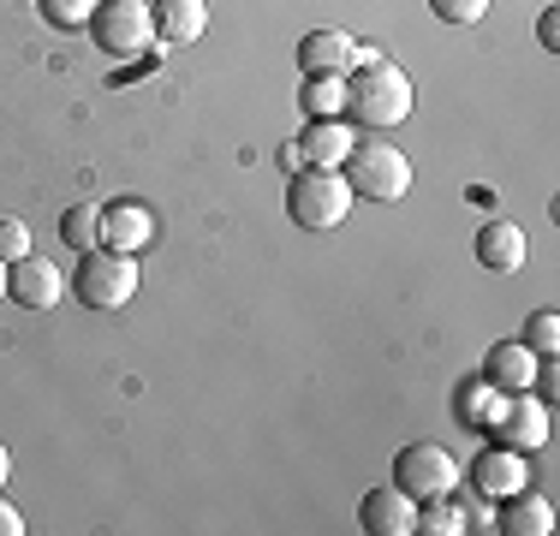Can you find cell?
<instances>
[{"instance_id":"7a4b0ae2","label":"cell","mask_w":560,"mask_h":536,"mask_svg":"<svg viewBox=\"0 0 560 536\" xmlns=\"http://www.w3.org/2000/svg\"><path fill=\"white\" fill-rule=\"evenodd\" d=\"M352 209V185L340 167H299V179L287 185V214L304 233H335Z\"/></svg>"},{"instance_id":"5bb4252c","label":"cell","mask_w":560,"mask_h":536,"mask_svg":"<svg viewBox=\"0 0 560 536\" xmlns=\"http://www.w3.org/2000/svg\"><path fill=\"white\" fill-rule=\"evenodd\" d=\"M150 238H155V214L143 203H108L102 209V245L108 250H131V257H138Z\"/></svg>"},{"instance_id":"cb8c5ba5","label":"cell","mask_w":560,"mask_h":536,"mask_svg":"<svg viewBox=\"0 0 560 536\" xmlns=\"http://www.w3.org/2000/svg\"><path fill=\"white\" fill-rule=\"evenodd\" d=\"M430 12L447 19V24H477L489 12V0H430Z\"/></svg>"},{"instance_id":"6da1fadb","label":"cell","mask_w":560,"mask_h":536,"mask_svg":"<svg viewBox=\"0 0 560 536\" xmlns=\"http://www.w3.org/2000/svg\"><path fill=\"white\" fill-rule=\"evenodd\" d=\"M346 114L370 131H394L399 119H411V78L399 72L388 54L358 60L352 78H346Z\"/></svg>"},{"instance_id":"d4e9b609","label":"cell","mask_w":560,"mask_h":536,"mask_svg":"<svg viewBox=\"0 0 560 536\" xmlns=\"http://www.w3.org/2000/svg\"><path fill=\"white\" fill-rule=\"evenodd\" d=\"M537 43H542V48H560V12H555V7L537 19Z\"/></svg>"},{"instance_id":"83f0119b","label":"cell","mask_w":560,"mask_h":536,"mask_svg":"<svg viewBox=\"0 0 560 536\" xmlns=\"http://www.w3.org/2000/svg\"><path fill=\"white\" fill-rule=\"evenodd\" d=\"M0 299H7V263H0Z\"/></svg>"},{"instance_id":"ac0fdd59","label":"cell","mask_w":560,"mask_h":536,"mask_svg":"<svg viewBox=\"0 0 560 536\" xmlns=\"http://www.w3.org/2000/svg\"><path fill=\"white\" fill-rule=\"evenodd\" d=\"M299 107H304L311 119H340V114H346V78H340V72H304Z\"/></svg>"},{"instance_id":"484cf974","label":"cell","mask_w":560,"mask_h":536,"mask_svg":"<svg viewBox=\"0 0 560 536\" xmlns=\"http://www.w3.org/2000/svg\"><path fill=\"white\" fill-rule=\"evenodd\" d=\"M0 536H24V518H19V513H12V506H7V501H0Z\"/></svg>"},{"instance_id":"603a6c76","label":"cell","mask_w":560,"mask_h":536,"mask_svg":"<svg viewBox=\"0 0 560 536\" xmlns=\"http://www.w3.org/2000/svg\"><path fill=\"white\" fill-rule=\"evenodd\" d=\"M19 257H31V226L0 214V263H19Z\"/></svg>"},{"instance_id":"30bf717a","label":"cell","mask_w":560,"mask_h":536,"mask_svg":"<svg viewBox=\"0 0 560 536\" xmlns=\"http://www.w3.org/2000/svg\"><path fill=\"white\" fill-rule=\"evenodd\" d=\"M495 441L501 447H518V453L542 447V441H549V411L530 394H506L501 411H495Z\"/></svg>"},{"instance_id":"5b68a950","label":"cell","mask_w":560,"mask_h":536,"mask_svg":"<svg viewBox=\"0 0 560 536\" xmlns=\"http://www.w3.org/2000/svg\"><path fill=\"white\" fill-rule=\"evenodd\" d=\"M72 287H78V299H84L90 311H119V304H131V292L143 287V280H138V257H131V250L96 245V250H84Z\"/></svg>"},{"instance_id":"d6986e66","label":"cell","mask_w":560,"mask_h":536,"mask_svg":"<svg viewBox=\"0 0 560 536\" xmlns=\"http://www.w3.org/2000/svg\"><path fill=\"white\" fill-rule=\"evenodd\" d=\"M60 238L78 250V257H84V250H96L102 245V209L96 203H72V209L60 214Z\"/></svg>"},{"instance_id":"7402d4cb","label":"cell","mask_w":560,"mask_h":536,"mask_svg":"<svg viewBox=\"0 0 560 536\" xmlns=\"http://www.w3.org/2000/svg\"><path fill=\"white\" fill-rule=\"evenodd\" d=\"M48 24L55 31H90V12H96V0H43Z\"/></svg>"},{"instance_id":"8fae6325","label":"cell","mask_w":560,"mask_h":536,"mask_svg":"<svg viewBox=\"0 0 560 536\" xmlns=\"http://www.w3.org/2000/svg\"><path fill=\"white\" fill-rule=\"evenodd\" d=\"M537 352H530L525 340H495L483 358V382L495 387V394H530L537 387Z\"/></svg>"},{"instance_id":"4316f807","label":"cell","mask_w":560,"mask_h":536,"mask_svg":"<svg viewBox=\"0 0 560 536\" xmlns=\"http://www.w3.org/2000/svg\"><path fill=\"white\" fill-rule=\"evenodd\" d=\"M7 477H12V453L0 447V489H7Z\"/></svg>"},{"instance_id":"ffe728a7","label":"cell","mask_w":560,"mask_h":536,"mask_svg":"<svg viewBox=\"0 0 560 536\" xmlns=\"http://www.w3.org/2000/svg\"><path fill=\"white\" fill-rule=\"evenodd\" d=\"M418 531H430V536H459V531H465V513H459V501H453V494H435V501H418Z\"/></svg>"},{"instance_id":"2e32d148","label":"cell","mask_w":560,"mask_h":536,"mask_svg":"<svg viewBox=\"0 0 560 536\" xmlns=\"http://www.w3.org/2000/svg\"><path fill=\"white\" fill-rule=\"evenodd\" d=\"M209 31V7L203 0H155V43L191 48Z\"/></svg>"},{"instance_id":"9a60e30c","label":"cell","mask_w":560,"mask_h":536,"mask_svg":"<svg viewBox=\"0 0 560 536\" xmlns=\"http://www.w3.org/2000/svg\"><path fill=\"white\" fill-rule=\"evenodd\" d=\"M299 66L304 72H352L358 66V36H346V31H311L299 43Z\"/></svg>"},{"instance_id":"4fadbf2b","label":"cell","mask_w":560,"mask_h":536,"mask_svg":"<svg viewBox=\"0 0 560 536\" xmlns=\"http://www.w3.org/2000/svg\"><path fill=\"white\" fill-rule=\"evenodd\" d=\"M530 257V238L518 233L513 221H489L483 233H477V263L489 268V275H518Z\"/></svg>"},{"instance_id":"44dd1931","label":"cell","mask_w":560,"mask_h":536,"mask_svg":"<svg viewBox=\"0 0 560 536\" xmlns=\"http://www.w3.org/2000/svg\"><path fill=\"white\" fill-rule=\"evenodd\" d=\"M525 346H530L537 358H555V352H560V316H555V311L525 316Z\"/></svg>"},{"instance_id":"277c9868","label":"cell","mask_w":560,"mask_h":536,"mask_svg":"<svg viewBox=\"0 0 560 536\" xmlns=\"http://www.w3.org/2000/svg\"><path fill=\"white\" fill-rule=\"evenodd\" d=\"M90 36L114 60H138L143 48H155V7L150 0H96L90 12Z\"/></svg>"},{"instance_id":"7c38bea8","label":"cell","mask_w":560,"mask_h":536,"mask_svg":"<svg viewBox=\"0 0 560 536\" xmlns=\"http://www.w3.org/2000/svg\"><path fill=\"white\" fill-rule=\"evenodd\" d=\"M471 477H477V494H501V501H506V494H518L530 482V465H525V453H518V447H501V441H495V447H483L471 459Z\"/></svg>"},{"instance_id":"ba28073f","label":"cell","mask_w":560,"mask_h":536,"mask_svg":"<svg viewBox=\"0 0 560 536\" xmlns=\"http://www.w3.org/2000/svg\"><path fill=\"white\" fill-rule=\"evenodd\" d=\"M60 292H66V280H60L55 263H43V257L7 263V299L12 304H24V311H55Z\"/></svg>"},{"instance_id":"3957f363","label":"cell","mask_w":560,"mask_h":536,"mask_svg":"<svg viewBox=\"0 0 560 536\" xmlns=\"http://www.w3.org/2000/svg\"><path fill=\"white\" fill-rule=\"evenodd\" d=\"M346 185H352V197H376V203H399V197L411 191V161L406 150H394V143H370L358 138L352 155L340 161Z\"/></svg>"},{"instance_id":"e0dca14e","label":"cell","mask_w":560,"mask_h":536,"mask_svg":"<svg viewBox=\"0 0 560 536\" xmlns=\"http://www.w3.org/2000/svg\"><path fill=\"white\" fill-rule=\"evenodd\" d=\"M495 531H506V536H549L555 531V506L542 501V494L518 489V494H506V513L495 518Z\"/></svg>"},{"instance_id":"9c48e42d","label":"cell","mask_w":560,"mask_h":536,"mask_svg":"<svg viewBox=\"0 0 560 536\" xmlns=\"http://www.w3.org/2000/svg\"><path fill=\"white\" fill-rule=\"evenodd\" d=\"M352 143H358V131L346 126V119H311V126L287 143V155L304 161V167H340V161L352 155Z\"/></svg>"},{"instance_id":"52a82bcc","label":"cell","mask_w":560,"mask_h":536,"mask_svg":"<svg viewBox=\"0 0 560 536\" xmlns=\"http://www.w3.org/2000/svg\"><path fill=\"white\" fill-rule=\"evenodd\" d=\"M358 525L370 536H411L418 531V501H411L399 482H382V489H370L364 501H358Z\"/></svg>"},{"instance_id":"8992f818","label":"cell","mask_w":560,"mask_h":536,"mask_svg":"<svg viewBox=\"0 0 560 536\" xmlns=\"http://www.w3.org/2000/svg\"><path fill=\"white\" fill-rule=\"evenodd\" d=\"M394 482L411 494V501H435V494H453L459 459H453L442 441H411V447L394 453Z\"/></svg>"}]
</instances>
